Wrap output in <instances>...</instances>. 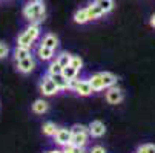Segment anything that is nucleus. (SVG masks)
Returning <instances> with one entry per match:
<instances>
[{
  "instance_id": "obj_1",
  "label": "nucleus",
  "mask_w": 155,
  "mask_h": 153,
  "mask_svg": "<svg viewBox=\"0 0 155 153\" xmlns=\"http://www.w3.org/2000/svg\"><path fill=\"white\" fill-rule=\"evenodd\" d=\"M21 14H23V17L29 21V23L40 25L46 17V6L43 3V0H29V2L23 6Z\"/></svg>"
},
{
  "instance_id": "obj_2",
  "label": "nucleus",
  "mask_w": 155,
  "mask_h": 153,
  "mask_svg": "<svg viewBox=\"0 0 155 153\" xmlns=\"http://www.w3.org/2000/svg\"><path fill=\"white\" fill-rule=\"evenodd\" d=\"M41 29L40 25L37 23H29V26L17 37V46H23V48H32V45L37 41L40 37Z\"/></svg>"
},
{
  "instance_id": "obj_3",
  "label": "nucleus",
  "mask_w": 155,
  "mask_h": 153,
  "mask_svg": "<svg viewBox=\"0 0 155 153\" xmlns=\"http://www.w3.org/2000/svg\"><path fill=\"white\" fill-rule=\"evenodd\" d=\"M38 89H40V94H41L43 97H54V95H57V94L60 92L58 87H57V84H55L54 80H52V77L48 75V74H45V75L40 78Z\"/></svg>"
},
{
  "instance_id": "obj_4",
  "label": "nucleus",
  "mask_w": 155,
  "mask_h": 153,
  "mask_svg": "<svg viewBox=\"0 0 155 153\" xmlns=\"http://www.w3.org/2000/svg\"><path fill=\"white\" fill-rule=\"evenodd\" d=\"M104 98H106V101L109 104L115 106V104H120L123 101L124 95H123V91L120 89V87H117V84H115V86H110V87H107V89H106Z\"/></svg>"
},
{
  "instance_id": "obj_5",
  "label": "nucleus",
  "mask_w": 155,
  "mask_h": 153,
  "mask_svg": "<svg viewBox=\"0 0 155 153\" xmlns=\"http://www.w3.org/2000/svg\"><path fill=\"white\" fill-rule=\"evenodd\" d=\"M15 69H17V72L23 74V75L31 74V72L35 69V60H34V57L29 55V57H26V58H23V60L15 61Z\"/></svg>"
},
{
  "instance_id": "obj_6",
  "label": "nucleus",
  "mask_w": 155,
  "mask_h": 153,
  "mask_svg": "<svg viewBox=\"0 0 155 153\" xmlns=\"http://www.w3.org/2000/svg\"><path fill=\"white\" fill-rule=\"evenodd\" d=\"M71 139H72V133L69 129H57V132L54 135V141L57 145L60 147H66L71 144Z\"/></svg>"
},
{
  "instance_id": "obj_7",
  "label": "nucleus",
  "mask_w": 155,
  "mask_h": 153,
  "mask_svg": "<svg viewBox=\"0 0 155 153\" xmlns=\"http://www.w3.org/2000/svg\"><path fill=\"white\" fill-rule=\"evenodd\" d=\"M87 133H89V136H92V138H101L106 133L104 123H101L98 120L89 123V126H87Z\"/></svg>"
},
{
  "instance_id": "obj_8",
  "label": "nucleus",
  "mask_w": 155,
  "mask_h": 153,
  "mask_svg": "<svg viewBox=\"0 0 155 153\" xmlns=\"http://www.w3.org/2000/svg\"><path fill=\"white\" fill-rule=\"evenodd\" d=\"M74 94H77L78 97H89V95H92L94 91H92V87H91L89 80H87V78H80V81H78V84L75 87V91H74Z\"/></svg>"
},
{
  "instance_id": "obj_9",
  "label": "nucleus",
  "mask_w": 155,
  "mask_h": 153,
  "mask_svg": "<svg viewBox=\"0 0 155 153\" xmlns=\"http://www.w3.org/2000/svg\"><path fill=\"white\" fill-rule=\"evenodd\" d=\"M37 57L41 60V61H51L55 58V51L48 48V46H43V45H38L37 48Z\"/></svg>"
},
{
  "instance_id": "obj_10",
  "label": "nucleus",
  "mask_w": 155,
  "mask_h": 153,
  "mask_svg": "<svg viewBox=\"0 0 155 153\" xmlns=\"http://www.w3.org/2000/svg\"><path fill=\"white\" fill-rule=\"evenodd\" d=\"M31 110L35 113V115H45L48 110H49V103H46L43 98H38L32 103L31 106Z\"/></svg>"
},
{
  "instance_id": "obj_11",
  "label": "nucleus",
  "mask_w": 155,
  "mask_h": 153,
  "mask_svg": "<svg viewBox=\"0 0 155 153\" xmlns=\"http://www.w3.org/2000/svg\"><path fill=\"white\" fill-rule=\"evenodd\" d=\"M40 45L48 46V48H51V49H54V51H55V49L58 48V37H57L55 34H52V32H46L45 35H43Z\"/></svg>"
},
{
  "instance_id": "obj_12",
  "label": "nucleus",
  "mask_w": 155,
  "mask_h": 153,
  "mask_svg": "<svg viewBox=\"0 0 155 153\" xmlns=\"http://www.w3.org/2000/svg\"><path fill=\"white\" fill-rule=\"evenodd\" d=\"M86 12H87V18H89V21H92V20H98V18H101L103 15H104V12L92 2V3H89L86 6Z\"/></svg>"
},
{
  "instance_id": "obj_13",
  "label": "nucleus",
  "mask_w": 155,
  "mask_h": 153,
  "mask_svg": "<svg viewBox=\"0 0 155 153\" xmlns=\"http://www.w3.org/2000/svg\"><path fill=\"white\" fill-rule=\"evenodd\" d=\"M87 80H89L91 87H92V91H94V92H101V91H104V86H103V80H101L100 72H98V74L91 75Z\"/></svg>"
},
{
  "instance_id": "obj_14",
  "label": "nucleus",
  "mask_w": 155,
  "mask_h": 153,
  "mask_svg": "<svg viewBox=\"0 0 155 153\" xmlns=\"http://www.w3.org/2000/svg\"><path fill=\"white\" fill-rule=\"evenodd\" d=\"M100 75H101V80H103V86H104V89H107V87H110V86H115L117 84V81H118V78H117V75H114L112 72H100Z\"/></svg>"
},
{
  "instance_id": "obj_15",
  "label": "nucleus",
  "mask_w": 155,
  "mask_h": 153,
  "mask_svg": "<svg viewBox=\"0 0 155 153\" xmlns=\"http://www.w3.org/2000/svg\"><path fill=\"white\" fill-rule=\"evenodd\" d=\"M12 55H14V60H15V61H18V60H23V58H26V57L32 55V52H31V48L15 46V48H14V52H12Z\"/></svg>"
},
{
  "instance_id": "obj_16",
  "label": "nucleus",
  "mask_w": 155,
  "mask_h": 153,
  "mask_svg": "<svg viewBox=\"0 0 155 153\" xmlns=\"http://www.w3.org/2000/svg\"><path fill=\"white\" fill-rule=\"evenodd\" d=\"M87 139H89V133H87V132L74 133V135H72V139H71V144L78 145V147H84V145L87 144Z\"/></svg>"
},
{
  "instance_id": "obj_17",
  "label": "nucleus",
  "mask_w": 155,
  "mask_h": 153,
  "mask_svg": "<svg viewBox=\"0 0 155 153\" xmlns=\"http://www.w3.org/2000/svg\"><path fill=\"white\" fill-rule=\"evenodd\" d=\"M74 21L77 25H86L87 21H89V18H87V12H86V6L84 8H80L74 12Z\"/></svg>"
},
{
  "instance_id": "obj_18",
  "label": "nucleus",
  "mask_w": 155,
  "mask_h": 153,
  "mask_svg": "<svg viewBox=\"0 0 155 153\" xmlns=\"http://www.w3.org/2000/svg\"><path fill=\"white\" fill-rule=\"evenodd\" d=\"M57 129H58V127L55 126V123L48 121V123H45V124L41 126V133L45 135V136H48V138H54Z\"/></svg>"
},
{
  "instance_id": "obj_19",
  "label": "nucleus",
  "mask_w": 155,
  "mask_h": 153,
  "mask_svg": "<svg viewBox=\"0 0 155 153\" xmlns=\"http://www.w3.org/2000/svg\"><path fill=\"white\" fill-rule=\"evenodd\" d=\"M94 3H95L104 14H109L110 11L114 9V6H115L114 0H94Z\"/></svg>"
},
{
  "instance_id": "obj_20",
  "label": "nucleus",
  "mask_w": 155,
  "mask_h": 153,
  "mask_svg": "<svg viewBox=\"0 0 155 153\" xmlns=\"http://www.w3.org/2000/svg\"><path fill=\"white\" fill-rule=\"evenodd\" d=\"M52 77V80H54V83L57 84V87H58V91L60 92H63V91H68V80H66L61 74H57V75H51Z\"/></svg>"
},
{
  "instance_id": "obj_21",
  "label": "nucleus",
  "mask_w": 155,
  "mask_h": 153,
  "mask_svg": "<svg viewBox=\"0 0 155 153\" xmlns=\"http://www.w3.org/2000/svg\"><path fill=\"white\" fill-rule=\"evenodd\" d=\"M71 57H72V54L63 51V52H60L58 55H55V60L58 61V64H60L61 68H64V66H68V64L71 63Z\"/></svg>"
},
{
  "instance_id": "obj_22",
  "label": "nucleus",
  "mask_w": 155,
  "mask_h": 153,
  "mask_svg": "<svg viewBox=\"0 0 155 153\" xmlns=\"http://www.w3.org/2000/svg\"><path fill=\"white\" fill-rule=\"evenodd\" d=\"M78 72H80V71L74 69V68L71 66V64H68V66L61 68V75H63L66 80H72V78H75V77L78 75Z\"/></svg>"
},
{
  "instance_id": "obj_23",
  "label": "nucleus",
  "mask_w": 155,
  "mask_h": 153,
  "mask_svg": "<svg viewBox=\"0 0 155 153\" xmlns=\"http://www.w3.org/2000/svg\"><path fill=\"white\" fill-rule=\"evenodd\" d=\"M46 74L48 75H57V74H61V66L58 64V61L54 58L49 61V66L46 68Z\"/></svg>"
},
{
  "instance_id": "obj_24",
  "label": "nucleus",
  "mask_w": 155,
  "mask_h": 153,
  "mask_svg": "<svg viewBox=\"0 0 155 153\" xmlns=\"http://www.w3.org/2000/svg\"><path fill=\"white\" fill-rule=\"evenodd\" d=\"M63 153H87L84 150V147H78V145H74V144H69L63 147Z\"/></svg>"
},
{
  "instance_id": "obj_25",
  "label": "nucleus",
  "mask_w": 155,
  "mask_h": 153,
  "mask_svg": "<svg viewBox=\"0 0 155 153\" xmlns=\"http://www.w3.org/2000/svg\"><path fill=\"white\" fill-rule=\"evenodd\" d=\"M69 64H71V66H72L74 69L80 71V69L83 68V60H81L78 55H72V57H71V63H69Z\"/></svg>"
},
{
  "instance_id": "obj_26",
  "label": "nucleus",
  "mask_w": 155,
  "mask_h": 153,
  "mask_svg": "<svg viewBox=\"0 0 155 153\" xmlns=\"http://www.w3.org/2000/svg\"><path fill=\"white\" fill-rule=\"evenodd\" d=\"M137 153H155V144H143L138 147Z\"/></svg>"
},
{
  "instance_id": "obj_27",
  "label": "nucleus",
  "mask_w": 155,
  "mask_h": 153,
  "mask_svg": "<svg viewBox=\"0 0 155 153\" xmlns=\"http://www.w3.org/2000/svg\"><path fill=\"white\" fill-rule=\"evenodd\" d=\"M69 130H71V133H72V135H74V133H83V132H87V126L75 124V126H72Z\"/></svg>"
},
{
  "instance_id": "obj_28",
  "label": "nucleus",
  "mask_w": 155,
  "mask_h": 153,
  "mask_svg": "<svg viewBox=\"0 0 155 153\" xmlns=\"http://www.w3.org/2000/svg\"><path fill=\"white\" fill-rule=\"evenodd\" d=\"M8 54H9V46L6 45V43L0 41V60H2V58H5Z\"/></svg>"
},
{
  "instance_id": "obj_29",
  "label": "nucleus",
  "mask_w": 155,
  "mask_h": 153,
  "mask_svg": "<svg viewBox=\"0 0 155 153\" xmlns=\"http://www.w3.org/2000/svg\"><path fill=\"white\" fill-rule=\"evenodd\" d=\"M78 81H80L78 77H75V78H72V80H68V91H69V92H74V91H75Z\"/></svg>"
},
{
  "instance_id": "obj_30",
  "label": "nucleus",
  "mask_w": 155,
  "mask_h": 153,
  "mask_svg": "<svg viewBox=\"0 0 155 153\" xmlns=\"http://www.w3.org/2000/svg\"><path fill=\"white\" fill-rule=\"evenodd\" d=\"M87 153H106V148L103 145H94Z\"/></svg>"
},
{
  "instance_id": "obj_31",
  "label": "nucleus",
  "mask_w": 155,
  "mask_h": 153,
  "mask_svg": "<svg viewBox=\"0 0 155 153\" xmlns=\"http://www.w3.org/2000/svg\"><path fill=\"white\" fill-rule=\"evenodd\" d=\"M149 25H150L152 28H155V14L150 15V18H149Z\"/></svg>"
},
{
  "instance_id": "obj_32",
  "label": "nucleus",
  "mask_w": 155,
  "mask_h": 153,
  "mask_svg": "<svg viewBox=\"0 0 155 153\" xmlns=\"http://www.w3.org/2000/svg\"><path fill=\"white\" fill-rule=\"evenodd\" d=\"M49 153H63V150H58V148H55V150H51Z\"/></svg>"
},
{
  "instance_id": "obj_33",
  "label": "nucleus",
  "mask_w": 155,
  "mask_h": 153,
  "mask_svg": "<svg viewBox=\"0 0 155 153\" xmlns=\"http://www.w3.org/2000/svg\"><path fill=\"white\" fill-rule=\"evenodd\" d=\"M45 153H49V151H45Z\"/></svg>"
}]
</instances>
